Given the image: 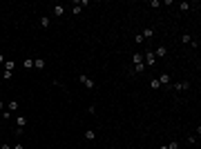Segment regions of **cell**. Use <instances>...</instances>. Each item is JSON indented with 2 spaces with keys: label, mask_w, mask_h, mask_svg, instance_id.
Listing matches in <instances>:
<instances>
[{
  "label": "cell",
  "mask_w": 201,
  "mask_h": 149,
  "mask_svg": "<svg viewBox=\"0 0 201 149\" xmlns=\"http://www.w3.org/2000/svg\"><path fill=\"white\" fill-rule=\"evenodd\" d=\"M78 80H80V85H83L85 89H94V87H96V85H94V80H92L89 76H85V73H80V76H78Z\"/></svg>",
  "instance_id": "cell-1"
},
{
  "label": "cell",
  "mask_w": 201,
  "mask_h": 149,
  "mask_svg": "<svg viewBox=\"0 0 201 149\" xmlns=\"http://www.w3.org/2000/svg\"><path fill=\"white\" fill-rule=\"evenodd\" d=\"M145 67H154L157 65V56H154V51H145V62H143Z\"/></svg>",
  "instance_id": "cell-2"
},
{
  "label": "cell",
  "mask_w": 201,
  "mask_h": 149,
  "mask_svg": "<svg viewBox=\"0 0 201 149\" xmlns=\"http://www.w3.org/2000/svg\"><path fill=\"white\" fill-rule=\"evenodd\" d=\"M172 89H174V91H188V89H190V82H188V80H183V82H174V85H172Z\"/></svg>",
  "instance_id": "cell-3"
},
{
  "label": "cell",
  "mask_w": 201,
  "mask_h": 149,
  "mask_svg": "<svg viewBox=\"0 0 201 149\" xmlns=\"http://www.w3.org/2000/svg\"><path fill=\"white\" fill-rule=\"evenodd\" d=\"M49 25H51V18H49V16H40V20H38V27H40V29H47Z\"/></svg>",
  "instance_id": "cell-4"
},
{
  "label": "cell",
  "mask_w": 201,
  "mask_h": 149,
  "mask_svg": "<svg viewBox=\"0 0 201 149\" xmlns=\"http://www.w3.org/2000/svg\"><path fill=\"white\" fill-rule=\"evenodd\" d=\"M154 56H157V58H165V56H168V47H163V45L157 47L154 49Z\"/></svg>",
  "instance_id": "cell-5"
},
{
  "label": "cell",
  "mask_w": 201,
  "mask_h": 149,
  "mask_svg": "<svg viewBox=\"0 0 201 149\" xmlns=\"http://www.w3.org/2000/svg\"><path fill=\"white\" fill-rule=\"evenodd\" d=\"M159 82H161V85H172V76H170V73H161V76H159Z\"/></svg>",
  "instance_id": "cell-6"
},
{
  "label": "cell",
  "mask_w": 201,
  "mask_h": 149,
  "mask_svg": "<svg viewBox=\"0 0 201 149\" xmlns=\"http://www.w3.org/2000/svg\"><path fill=\"white\" fill-rule=\"evenodd\" d=\"M65 9H67L65 5H56V7H54V16H56V18H60V16L65 14Z\"/></svg>",
  "instance_id": "cell-7"
},
{
  "label": "cell",
  "mask_w": 201,
  "mask_h": 149,
  "mask_svg": "<svg viewBox=\"0 0 201 149\" xmlns=\"http://www.w3.org/2000/svg\"><path fill=\"white\" fill-rule=\"evenodd\" d=\"M25 127H27V118L18 116V120H16V129H25Z\"/></svg>",
  "instance_id": "cell-8"
},
{
  "label": "cell",
  "mask_w": 201,
  "mask_h": 149,
  "mask_svg": "<svg viewBox=\"0 0 201 149\" xmlns=\"http://www.w3.org/2000/svg\"><path fill=\"white\" fill-rule=\"evenodd\" d=\"M34 67H36V69H40V71H43L45 67H47V62H45L43 58H36V60H34Z\"/></svg>",
  "instance_id": "cell-9"
},
{
  "label": "cell",
  "mask_w": 201,
  "mask_h": 149,
  "mask_svg": "<svg viewBox=\"0 0 201 149\" xmlns=\"http://www.w3.org/2000/svg\"><path fill=\"white\" fill-rule=\"evenodd\" d=\"M141 36H143V40H145V38H152V36H154V29H152V27H145Z\"/></svg>",
  "instance_id": "cell-10"
},
{
  "label": "cell",
  "mask_w": 201,
  "mask_h": 149,
  "mask_svg": "<svg viewBox=\"0 0 201 149\" xmlns=\"http://www.w3.org/2000/svg\"><path fill=\"white\" fill-rule=\"evenodd\" d=\"M16 69V62L14 60H5V71H14Z\"/></svg>",
  "instance_id": "cell-11"
},
{
  "label": "cell",
  "mask_w": 201,
  "mask_h": 149,
  "mask_svg": "<svg viewBox=\"0 0 201 149\" xmlns=\"http://www.w3.org/2000/svg\"><path fill=\"white\" fill-rule=\"evenodd\" d=\"M31 67H34V60H31V58H25V60H22V69H27V71H29Z\"/></svg>",
  "instance_id": "cell-12"
},
{
  "label": "cell",
  "mask_w": 201,
  "mask_h": 149,
  "mask_svg": "<svg viewBox=\"0 0 201 149\" xmlns=\"http://www.w3.org/2000/svg\"><path fill=\"white\" fill-rule=\"evenodd\" d=\"M16 109H18V102H16V100H9V102H7V111L14 113Z\"/></svg>",
  "instance_id": "cell-13"
},
{
  "label": "cell",
  "mask_w": 201,
  "mask_h": 149,
  "mask_svg": "<svg viewBox=\"0 0 201 149\" xmlns=\"http://www.w3.org/2000/svg\"><path fill=\"white\" fill-rule=\"evenodd\" d=\"M80 11H83V7H80V2H74V5H72V14H74V16H78Z\"/></svg>",
  "instance_id": "cell-14"
},
{
  "label": "cell",
  "mask_w": 201,
  "mask_h": 149,
  "mask_svg": "<svg viewBox=\"0 0 201 149\" xmlns=\"http://www.w3.org/2000/svg\"><path fill=\"white\" fill-rule=\"evenodd\" d=\"M132 62H134V65H141L143 62V54H134L132 56Z\"/></svg>",
  "instance_id": "cell-15"
},
{
  "label": "cell",
  "mask_w": 201,
  "mask_h": 149,
  "mask_svg": "<svg viewBox=\"0 0 201 149\" xmlns=\"http://www.w3.org/2000/svg\"><path fill=\"white\" fill-rule=\"evenodd\" d=\"M190 9H192L190 2H179V11H190Z\"/></svg>",
  "instance_id": "cell-16"
},
{
  "label": "cell",
  "mask_w": 201,
  "mask_h": 149,
  "mask_svg": "<svg viewBox=\"0 0 201 149\" xmlns=\"http://www.w3.org/2000/svg\"><path fill=\"white\" fill-rule=\"evenodd\" d=\"M181 42L190 45V42H192V36H190V33H183V36H181Z\"/></svg>",
  "instance_id": "cell-17"
},
{
  "label": "cell",
  "mask_w": 201,
  "mask_h": 149,
  "mask_svg": "<svg viewBox=\"0 0 201 149\" xmlns=\"http://www.w3.org/2000/svg\"><path fill=\"white\" fill-rule=\"evenodd\" d=\"M150 87H152V89H159V87H161L159 78H152V80H150Z\"/></svg>",
  "instance_id": "cell-18"
},
{
  "label": "cell",
  "mask_w": 201,
  "mask_h": 149,
  "mask_svg": "<svg viewBox=\"0 0 201 149\" xmlns=\"http://www.w3.org/2000/svg\"><path fill=\"white\" fill-rule=\"evenodd\" d=\"M143 71H145V65H143V62L141 65H134V73H143Z\"/></svg>",
  "instance_id": "cell-19"
},
{
  "label": "cell",
  "mask_w": 201,
  "mask_h": 149,
  "mask_svg": "<svg viewBox=\"0 0 201 149\" xmlns=\"http://www.w3.org/2000/svg\"><path fill=\"white\" fill-rule=\"evenodd\" d=\"M94 138H96V134H94V131H85V140H89V142H92Z\"/></svg>",
  "instance_id": "cell-20"
},
{
  "label": "cell",
  "mask_w": 201,
  "mask_h": 149,
  "mask_svg": "<svg viewBox=\"0 0 201 149\" xmlns=\"http://www.w3.org/2000/svg\"><path fill=\"white\" fill-rule=\"evenodd\" d=\"M2 78L5 80H11V78H14V71H2Z\"/></svg>",
  "instance_id": "cell-21"
},
{
  "label": "cell",
  "mask_w": 201,
  "mask_h": 149,
  "mask_svg": "<svg viewBox=\"0 0 201 149\" xmlns=\"http://www.w3.org/2000/svg\"><path fill=\"white\" fill-rule=\"evenodd\" d=\"M165 147H168V149H179V142H177V140H172L170 145H165Z\"/></svg>",
  "instance_id": "cell-22"
},
{
  "label": "cell",
  "mask_w": 201,
  "mask_h": 149,
  "mask_svg": "<svg viewBox=\"0 0 201 149\" xmlns=\"http://www.w3.org/2000/svg\"><path fill=\"white\" fill-rule=\"evenodd\" d=\"M11 149H25V147H22V142H16V145L11 147Z\"/></svg>",
  "instance_id": "cell-23"
},
{
  "label": "cell",
  "mask_w": 201,
  "mask_h": 149,
  "mask_svg": "<svg viewBox=\"0 0 201 149\" xmlns=\"http://www.w3.org/2000/svg\"><path fill=\"white\" fill-rule=\"evenodd\" d=\"M5 109H7V105H5V102L0 100V111H5Z\"/></svg>",
  "instance_id": "cell-24"
},
{
  "label": "cell",
  "mask_w": 201,
  "mask_h": 149,
  "mask_svg": "<svg viewBox=\"0 0 201 149\" xmlns=\"http://www.w3.org/2000/svg\"><path fill=\"white\" fill-rule=\"evenodd\" d=\"M5 60H7V58H5V56L0 54V65H5Z\"/></svg>",
  "instance_id": "cell-25"
},
{
  "label": "cell",
  "mask_w": 201,
  "mask_h": 149,
  "mask_svg": "<svg viewBox=\"0 0 201 149\" xmlns=\"http://www.w3.org/2000/svg\"><path fill=\"white\" fill-rule=\"evenodd\" d=\"M0 149H11V145H0Z\"/></svg>",
  "instance_id": "cell-26"
},
{
  "label": "cell",
  "mask_w": 201,
  "mask_h": 149,
  "mask_svg": "<svg viewBox=\"0 0 201 149\" xmlns=\"http://www.w3.org/2000/svg\"><path fill=\"white\" fill-rule=\"evenodd\" d=\"M161 149H168V147H161Z\"/></svg>",
  "instance_id": "cell-27"
}]
</instances>
